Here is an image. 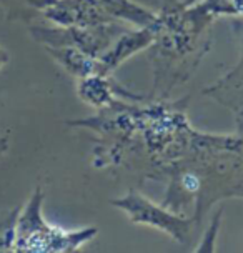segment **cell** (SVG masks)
Returning <instances> with one entry per match:
<instances>
[{"mask_svg":"<svg viewBox=\"0 0 243 253\" xmlns=\"http://www.w3.org/2000/svg\"><path fill=\"white\" fill-rule=\"evenodd\" d=\"M43 190L35 187L32 195L20 209L17 221V240L13 252H77L98 233L95 227L65 232L53 227L43 216Z\"/></svg>","mask_w":243,"mask_h":253,"instance_id":"obj_1","label":"cell"},{"mask_svg":"<svg viewBox=\"0 0 243 253\" xmlns=\"http://www.w3.org/2000/svg\"><path fill=\"white\" fill-rule=\"evenodd\" d=\"M125 30L122 24L109 22L92 27H30V35L43 47H75L98 58Z\"/></svg>","mask_w":243,"mask_h":253,"instance_id":"obj_2","label":"cell"},{"mask_svg":"<svg viewBox=\"0 0 243 253\" xmlns=\"http://www.w3.org/2000/svg\"><path fill=\"white\" fill-rule=\"evenodd\" d=\"M112 205L117 207L128 216L135 225L154 227L159 232L166 233L175 242L187 243L190 240L195 221L187 216H182L175 211L157 205L150 198L143 197L138 192H128L127 195L112 200Z\"/></svg>","mask_w":243,"mask_h":253,"instance_id":"obj_3","label":"cell"},{"mask_svg":"<svg viewBox=\"0 0 243 253\" xmlns=\"http://www.w3.org/2000/svg\"><path fill=\"white\" fill-rule=\"evenodd\" d=\"M42 15L58 27H92L115 22L98 0H55Z\"/></svg>","mask_w":243,"mask_h":253,"instance_id":"obj_4","label":"cell"},{"mask_svg":"<svg viewBox=\"0 0 243 253\" xmlns=\"http://www.w3.org/2000/svg\"><path fill=\"white\" fill-rule=\"evenodd\" d=\"M157 27L152 29H140V30H125L123 34L119 35L114 43L102 53L98 60V74L100 75H110L112 72L117 70L125 60L135 55L137 52L145 50L150 47L155 40Z\"/></svg>","mask_w":243,"mask_h":253,"instance_id":"obj_5","label":"cell"},{"mask_svg":"<svg viewBox=\"0 0 243 253\" xmlns=\"http://www.w3.org/2000/svg\"><path fill=\"white\" fill-rule=\"evenodd\" d=\"M45 50L67 74L77 77V79H83L88 75H100L97 58L87 55L79 48L64 45V47H45Z\"/></svg>","mask_w":243,"mask_h":253,"instance_id":"obj_6","label":"cell"},{"mask_svg":"<svg viewBox=\"0 0 243 253\" xmlns=\"http://www.w3.org/2000/svg\"><path fill=\"white\" fill-rule=\"evenodd\" d=\"M103 8L109 12V15L114 20H123L128 22L140 29H155L159 25V17L154 12L147 10L145 7L138 5L132 0H98Z\"/></svg>","mask_w":243,"mask_h":253,"instance_id":"obj_7","label":"cell"},{"mask_svg":"<svg viewBox=\"0 0 243 253\" xmlns=\"http://www.w3.org/2000/svg\"><path fill=\"white\" fill-rule=\"evenodd\" d=\"M79 98L90 107L107 108L114 102V84L109 75H88L79 79Z\"/></svg>","mask_w":243,"mask_h":253,"instance_id":"obj_8","label":"cell"},{"mask_svg":"<svg viewBox=\"0 0 243 253\" xmlns=\"http://www.w3.org/2000/svg\"><path fill=\"white\" fill-rule=\"evenodd\" d=\"M20 209L22 207H13L0 211V253H10L15 248Z\"/></svg>","mask_w":243,"mask_h":253,"instance_id":"obj_9","label":"cell"},{"mask_svg":"<svg viewBox=\"0 0 243 253\" xmlns=\"http://www.w3.org/2000/svg\"><path fill=\"white\" fill-rule=\"evenodd\" d=\"M220 223H222V210L211 218L208 228L205 230L203 237L200 240V245L195 248V252H215V242H217L218 237Z\"/></svg>","mask_w":243,"mask_h":253,"instance_id":"obj_10","label":"cell"},{"mask_svg":"<svg viewBox=\"0 0 243 253\" xmlns=\"http://www.w3.org/2000/svg\"><path fill=\"white\" fill-rule=\"evenodd\" d=\"M53 2H55V0H19V3H22V5H27V7L35 8V10H40V12H43L45 8L48 5H52Z\"/></svg>","mask_w":243,"mask_h":253,"instance_id":"obj_11","label":"cell"},{"mask_svg":"<svg viewBox=\"0 0 243 253\" xmlns=\"http://www.w3.org/2000/svg\"><path fill=\"white\" fill-rule=\"evenodd\" d=\"M8 62H10V53H8L3 47H0V72L8 65Z\"/></svg>","mask_w":243,"mask_h":253,"instance_id":"obj_12","label":"cell"},{"mask_svg":"<svg viewBox=\"0 0 243 253\" xmlns=\"http://www.w3.org/2000/svg\"><path fill=\"white\" fill-rule=\"evenodd\" d=\"M8 147H10L8 137H5V135H0V158H2L8 152Z\"/></svg>","mask_w":243,"mask_h":253,"instance_id":"obj_13","label":"cell"}]
</instances>
